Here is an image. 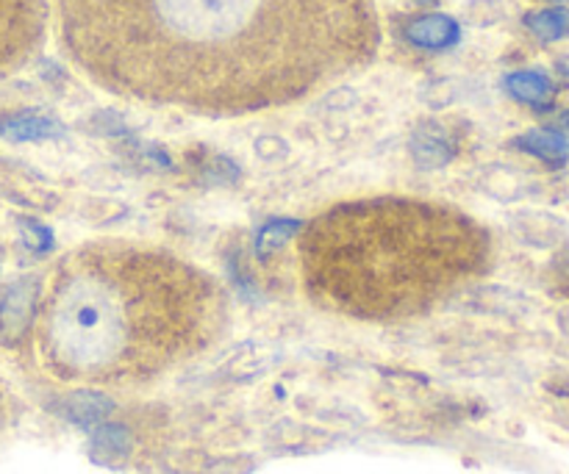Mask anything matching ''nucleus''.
Masks as SVG:
<instances>
[{
  "instance_id": "nucleus-1",
  "label": "nucleus",
  "mask_w": 569,
  "mask_h": 474,
  "mask_svg": "<svg viewBox=\"0 0 569 474\" xmlns=\"http://www.w3.org/2000/svg\"><path fill=\"white\" fill-rule=\"evenodd\" d=\"M67 59L100 89L200 117L283 109L365 70L376 0H53Z\"/></svg>"
},
{
  "instance_id": "nucleus-2",
  "label": "nucleus",
  "mask_w": 569,
  "mask_h": 474,
  "mask_svg": "<svg viewBox=\"0 0 569 474\" xmlns=\"http://www.w3.org/2000/svg\"><path fill=\"white\" fill-rule=\"evenodd\" d=\"M226 325V289L198 264L148 244L89 242L37 289L33 359L67 386H142L206 353Z\"/></svg>"
},
{
  "instance_id": "nucleus-3",
  "label": "nucleus",
  "mask_w": 569,
  "mask_h": 474,
  "mask_svg": "<svg viewBox=\"0 0 569 474\" xmlns=\"http://www.w3.org/2000/svg\"><path fill=\"white\" fill-rule=\"evenodd\" d=\"M298 259L317 309L356 322H403L487 275L492 236L456 205L365 198L317 214L300 233Z\"/></svg>"
},
{
  "instance_id": "nucleus-12",
  "label": "nucleus",
  "mask_w": 569,
  "mask_h": 474,
  "mask_svg": "<svg viewBox=\"0 0 569 474\" xmlns=\"http://www.w3.org/2000/svg\"><path fill=\"white\" fill-rule=\"evenodd\" d=\"M559 122H561V131L567 133V131H569V111H565V114L559 117Z\"/></svg>"
},
{
  "instance_id": "nucleus-6",
  "label": "nucleus",
  "mask_w": 569,
  "mask_h": 474,
  "mask_svg": "<svg viewBox=\"0 0 569 474\" xmlns=\"http://www.w3.org/2000/svg\"><path fill=\"white\" fill-rule=\"evenodd\" d=\"M406 37H409L411 44H420V48L442 50L459 42L461 31H459V22H456L453 17L428 14L411 22V26L406 28Z\"/></svg>"
},
{
  "instance_id": "nucleus-10",
  "label": "nucleus",
  "mask_w": 569,
  "mask_h": 474,
  "mask_svg": "<svg viewBox=\"0 0 569 474\" xmlns=\"http://www.w3.org/2000/svg\"><path fill=\"white\" fill-rule=\"evenodd\" d=\"M59 131L61 128L56 125L50 117H39V114H20L3 122V133L11 139H44V137H56Z\"/></svg>"
},
{
  "instance_id": "nucleus-5",
  "label": "nucleus",
  "mask_w": 569,
  "mask_h": 474,
  "mask_svg": "<svg viewBox=\"0 0 569 474\" xmlns=\"http://www.w3.org/2000/svg\"><path fill=\"white\" fill-rule=\"evenodd\" d=\"M515 148H520L528 155H537L545 164L561 167L569 161V133L559 131V128H533V131L515 139Z\"/></svg>"
},
{
  "instance_id": "nucleus-4",
  "label": "nucleus",
  "mask_w": 569,
  "mask_h": 474,
  "mask_svg": "<svg viewBox=\"0 0 569 474\" xmlns=\"http://www.w3.org/2000/svg\"><path fill=\"white\" fill-rule=\"evenodd\" d=\"M48 0H0V81L22 70L42 48Z\"/></svg>"
},
{
  "instance_id": "nucleus-7",
  "label": "nucleus",
  "mask_w": 569,
  "mask_h": 474,
  "mask_svg": "<svg viewBox=\"0 0 569 474\" xmlns=\"http://www.w3.org/2000/svg\"><path fill=\"white\" fill-rule=\"evenodd\" d=\"M506 89H509V94L515 100L537 105V109H548L550 98H553V81L539 70L511 72V75L506 78Z\"/></svg>"
},
{
  "instance_id": "nucleus-9",
  "label": "nucleus",
  "mask_w": 569,
  "mask_h": 474,
  "mask_svg": "<svg viewBox=\"0 0 569 474\" xmlns=\"http://www.w3.org/2000/svg\"><path fill=\"white\" fill-rule=\"evenodd\" d=\"M526 26L533 37L542 42H559V39L569 37V9H542L526 14Z\"/></svg>"
},
{
  "instance_id": "nucleus-8",
  "label": "nucleus",
  "mask_w": 569,
  "mask_h": 474,
  "mask_svg": "<svg viewBox=\"0 0 569 474\" xmlns=\"http://www.w3.org/2000/svg\"><path fill=\"white\" fill-rule=\"evenodd\" d=\"M33 300H37V289H11V292L6 294L3 305H0V327H3L6 333L22 331V325L33 316Z\"/></svg>"
},
{
  "instance_id": "nucleus-11",
  "label": "nucleus",
  "mask_w": 569,
  "mask_h": 474,
  "mask_svg": "<svg viewBox=\"0 0 569 474\" xmlns=\"http://www.w3.org/2000/svg\"><path fill=\"white\" fill-rule=\"evenodd\" d=\"M415 155L426 167H439L448 159H453V148L445 142L439 133H417L415 137Z\"/></svg>"
}]
</instances>
